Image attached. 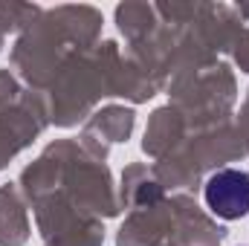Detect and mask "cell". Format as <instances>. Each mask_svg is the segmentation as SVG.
Returning <instances> with one entry per match:
<instances>
[{
    "label": "cell",
    "mask_w": 249,
    "mask_h": 246,
    "mask_svg": "<svg viewBox=\"0 0 249 246\" xmlns=\"http://www.w3.org/2000/svg\"><path fill=\"white\" fill-rule=\"evenodd\" d=\"M206 206L223 220H241L249 214V174L223 168L206 183Z\"/></svg>",
    "instance_id": "obj_1"
}]
</instances>
